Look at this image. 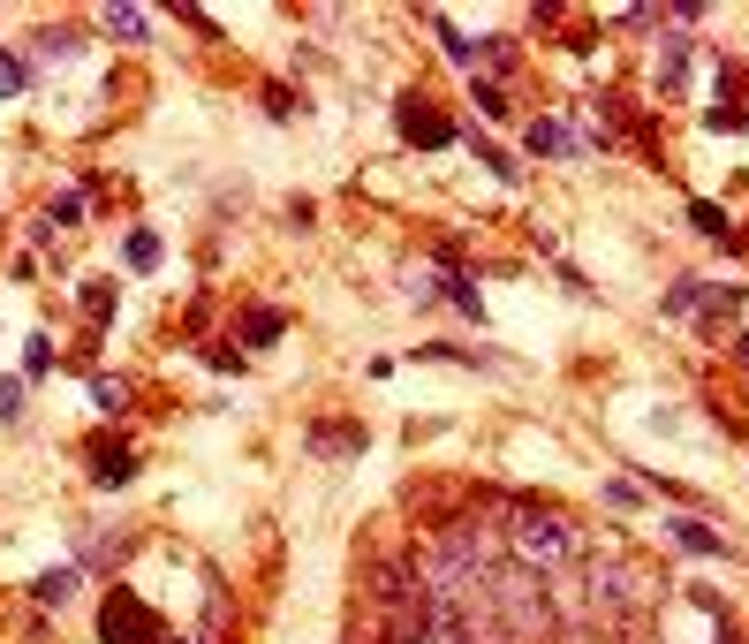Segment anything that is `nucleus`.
I'll use <instances>...</instances> for the list:
<instances>
[{
	"label": "nucleus",
	"mask_w": 749,
	"mask_h": 644,
	"mask_svg": "<svg viewBox=\"0 0 749 644\" xmlns=\"http://www.w3.org/2000/svg\"><path fill=\"white\" fill-rule=\"evenodd\" d=\"M99 15H107V31H114V38H145V8H130V0H122V8H99Z\"/></svg>",
	"instance_id": "obj_10"
},
{
	"label": "nucleus",
	"mask_w": 749,
	"mask_h": 644,
	"mask_svg": "<svg viewBox=\"0 0 749 644\" xmlns=\"http://www.w3.org/2000/svg\"><path fill=\"white\" fill-rule=\"evenodd\" d=\"M507 546H515V561L530 576H561V569L584 561V523L561 515V508H545V500H515L507 508Z\"/></svg>",
	"instance_id": "obj_1"
},
{
	"label": "nucleus",
	"mask_w": 749,
	"mask_h": 644,
	"mask_svg": "<svg viewBox=\"0 0 749 644\" xmlns=\"http://www.w3.org/2000/svg\"><path fill=\"white\" fill-rule=\"evenodd\" d=\"M666 538H674V546H689V554H727V538H720V531H704V523H689V515H674V523H666Z\"/></svg>",
	"instance_id": "obj_8"
},
{
	"label": "nucleus",
	"mask_w": 749,
	"mask_h": 644,
	"mask_svg": "<svg viewBox=\"0 0 749 644\" xmlns=\"http://www.w3.org/2000/svg\"><path fill=\"white\" fill-rule=\"evenodd\" d=\"M23 410V379H0V417H15Z\"/></svg>",
	"instance_id": "obj_18"
},
{
	"label": "nucleus",
	"mask_w": 749,
	"mask_h": 644,
	"mask_svg": "<svg viewBox=\"0 0 749 644\" xmlns=\"http://www.w3.org/2000/svg\"><path fill=\"white\" fill-rule=\"evenodd\" d=\"M469 145H477V160L492 167V174H515V160H507V153H500V145H484V137H469Z\"/></svg>",
	"instance_id": "obj_16"
},
{
	"label": "nucleus",
	"mask_w": 749,
	"mask_h": 644,
	"mask_svg": "<svg viewBox=\"0 0 749 644\" xmlns=\"http://www.w3.org/2000/svg\"><path fill=\"white\" fill-rule=\"evenodd\" d=\"M402 137H409L417 153H440V145H447V122H440L425 99H402Z\"/></svg>",
	"instance_id": "obj_4"
},
{
	"label": "nucleus",
	"mask_w": 749,
	"mask_h": 644,
	"mask_svg": "<svg viewBox=\"0 0 749 644\" xmlns=\"http://www.w3.org/2000/svg\"><path fill=\"white\" fill-rule=\"evenodd\" d=\"M742 364H749V333H742Z\"/></svg>",
	"instance_id": "obj_19"
},
{
	"label": "nucleus",
	"mask_w": 749,
	"mask_h": 644,
	"mask_svg": "<svg viewBox=\"0 0 749 644\" xmlns=\"http://www.w3.org/2000/svg\"><path fill=\"white\" fill-rule=\"evenodd\" d=\"M303 448H310V455H356V448H364V425L326 417V425H310V433H303Z\"/></svg>",
	"instance_id": "obj_6"
},
{
	"label": "nucleus",
	"mask_w": 749,
	"mask_h": 644,
	"mask_svg": "<svg viewBox=\"0 0 749 644\" xmlns=\"http://www.w3.org/2000/svg\"><path fill=\"white\" fill-rule=\"evenodd\" d=\"M523 145H530V153H545V160H561V153H576V137H568V122H553V114H538Z\"/></svg>",
	"instance_id": "obj_7"
},
{
	"label": "nucleus",
	"mask_w": 749,
	"mask_h": 644,
	"mask_svg": "<svg viewBox=\"0 0 749 644\" xmlns=\"http://www.w3.org/2000/svg\"><path fill=\"white\" fill-rule=\"evenodd\" d=\"M151 266H159V235L137 228V235H130V274H151Z\"/></svg>",
	"instance_id": "obj_11"
},
{
	"label": "nucleus",
	"mask_w": 749,
	"mask_h": 644,
	"mask_svg": "<svg viewBox=\"0 0 749 644\" xmlns=\"http://www.w3.org/2000/svg\"><path fill=\"white\" fill-rule=\"evenodd\" d=\"M130 471H137V448H122L114 433H99V440H91V478H99V485H122Z\"/></svg>",
	"instance_id": "obj_5"
},
{
	"label": "nucleus",
	"mask_w": 749,
	"mask_h": 644,
	"mask_svg": "<svg viewBox=\"0 0 749 644\" xmlns=\"http://www.w3.org/2000/svg\"><path fill=\"white\" fill-rule=\"evenodd\" d=\"M76 576H84V569H46V576L30 584V599H38V607H61V599L76 592Z\"/></svg>",
	"instance_id": "obj_9"
},
{
	"label": "nucleus",
	"mask_w": 749,
	"mask_h": 644,
	"mask_svg": "<svg viewBox=\"0 0 749 644\" xmlns=\"http://www.w3.org/2000/svg\"><path fill=\"white\" fill-rule=\"evenodd\" d=\"M689 220H697V228H704V235H727V212H720V205H697V212H689Z\"/></svg>",
	"instance_id": "obj_17"
},
{
	"label": "nucleus",
	"mask_w": 749,
	"mask_h": 644,
	"mask_svg": "<svg viewBox=\"0 0 749 644\" xmlns=\"http://www.w3.org/2000/svg\"><path fill=\"white\" fill-rule=\"evenodd\" d=\"M605 508H643V485L636 478H605Z\"/></svg>",
	"instance_id": "obj_13"
},
{
	"label": "nucleus",
	"mask_w": 749,
	"mask_h": 644,
	"mask_svg": "<svg viewBox=\"0 0 749 644\" xmlns=\"http://www.w3.org/2000/svg\"><path fill=\"white\" fill-rule=\"evenodd\" d=\"M99 637L107 644H167V630H159V615H151L137 592H114L107 615H99Z\"/></svg>",
	"instance_id": "obj_3"
},
{
	"label": "nucleus",
	"mask_w": 749,
	"mask_h": 644,
	"mask_svg": "<svg viewBox=\"0 0 749 644\" xmlns=\"http://www.w3.org/2000/svg\"><path fill=\"white\" fill-rule=\"evenodd\" d=\"M167 644H182V637H167Z\"/></svg>",
	"instance_id": "obj_20"
},
{
	"label": "nucleus",
	"mask_w": 749,
	"mask_h": 644,
	"mask_svg": "<svg viewBox=\"0 0 749 644\" xmlns=\"http://www.w3.org/2000/svg\"><path fill=\"white\" fill-rule=\"evenodd\" d=\"M243 333H250V341H281V333H288V312H250Z\"/></svg>",
	"instance_id": "obj_12"
},
{
	"label": "nucleus",
	"mask_w": 749,
	"mask_h": 644,
	"mask_svg": "<svg viewBox=\"0 0 749 644\" xmlns=\"http://www.w3.org/2000/svg\"><path fill=\"white\" fill-rule=\"evenodd\" d=\"M91 394H99V410H122V402H130V387H122L114 372H99V379H91Z\"/></svg>",
	"instance_id": "obj_14"
},
{
	"label": "nucleus",
	"mask_w": 749,
	"mask_h": 644,
	"mask_svg": "<svg viewBox=\"0 0 749 644\" xmlns=\"http://www.w3.org/2000/svg\"><path fill=\"white\" fill-rule=\"evenodd\" d=\"M23 84H30V69H23V61H15V53H0V99H15V92H23Z\"/></svg>",
	"instance_id": "obj_15"
},
{
	"label": "nucleus",
	"mask_w": 749,
	"mask_h": 644,
	"mask_svg": "<svg viewBox=\"0 0 749 644\" xmlns=\"http://www.w3.org/2000/svg\"><path fill=\"white\" fill-rule=\"evenodd\" d=\"M492 622H500V637L507 644H553V592H545V576H530L523 561H500L492 569Z\"/></svg>",
	"instance_id": "obj_2"
}]
</instances>
